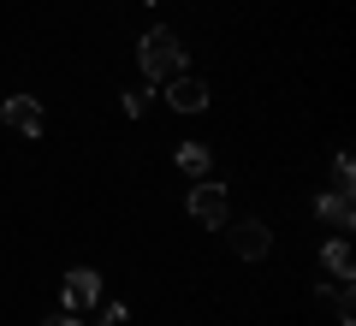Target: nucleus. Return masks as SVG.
I'll return each mask as SVG.
<instances>
[{"instance_id":"nucleus-13","label":"nucleus","mask_w":356,"mask_h":326,"mask_svg":"<svg viewBox=\"0 0 356 326\" xmlns=\"http://www.w3.org/2000/svg\"><path fill=\"white\" fill-rule=\"evenodd\" d=\"M48 326H83V320H77V314H60V320H48Z\"/></svg>"},{"instance_id":"nucleus-9","label":"nucleus","mask_w":356,"mask_h":326,"mask_svg":"<svg viewBox=\"0 0 356 326\" xmlns=\"http://www.w3.org/2000/svg\"><path fill=\"white\" fill-rule=\"evenodd\" d=\"M208 166H214L208 142H178V172H191V178H208Z\"/></svg>"},{"instance_id":"nucleus-10","label":"nucleus","mask_w":356,"mask_h":326,"mask_svg":"<svg viewBox=\"0 0 356 326\" xmlns=\"http://www.w3.org/2000/svg\"><path fill=\"white\" fill-rule=\"evenodd\" d=\"M350 178H356L350 154H339V161H332V190H350Z\"/></svg>"},{"instance_id":"nucleus-2","label":"nucleus","mask_w":356,"mask_h":326,"mask_svg":"<svg viewBox=\"0 0 356 326\" xmlns=\"http://www.w3.org/2000/svg\"><path fill=\"white\" fill-rule=\"evenodd\" d=\"M60 297H65V314L95 309V302H102V273H95V267H72L65 285H60Z\"/></svg>"},{"instance_id":"nucleus-5","label":"nucleus","mask_w":356,"mask_h":326,"mask_svg":"<svg viewBox=\"0 0 356 326\" xmlns=\"http://www.w3.org/2000/svg\"><path fill=\"white\" fill-rule=\"evenodd\" d=\"M226 243H232V255H243V261H261L273 238H267V226H261V220H238V226L226 231Z\"/></svg>"},{"instance_id":"nucleus-3","label":"nucleus","mask_w":356,"mask_h":326,"mask_svg":"<svg viewBox=\"0 0 356 326\" xmlns=\"http://www.w3.org/2000/svg\"><path fill=\"white\" fill-rule=\"evenodd\" d=\"M191 220H202V226H226V184L196 178V190H191Z\"/></svg>"},{"instance_id":"nucleus-1","label":"nucleus","mask_w":356,"mask_h":326,"mask_svg":"<svg viewBox=\"0 0 356 326\" xmlns=\"http://www.w3.org/2000/svg\"><path fill=\"white\" fill-rule=\"evenodd\" d=\"M137 60H143V77H154V83H166V77L184 72V48H178V36H172V30H161V24L143 36Z\"/></svg>"},{"instance_id":"nucleus-12","label":"nucleus","mask_w":356,"mask_h":326,"mask_svg":"<svg viewBox=\"0 0 356 326\" xmlns=\"http://www.w3.org/2000/svg\"><path fill=\"white\" fill-rule=\"evenodd\" d=\"M125 314H131L125 302H107V309H102V326H125Z\"/></svg>"},{"instance_id":"nucleus-8","label":"nucleus","mask_w":356,"mask_h":326,"mask_svg":"<svg viewBox=\"0 0 356 326\" xmlns=\"http://www.w3.org/2000/svg\"><path fill=\"white\" fill-rule=\"evenodd\" d=\"M321 261H327V273H332V285H350V243L344 238H327V250H321Z\"/></svg>"},{"instance_id":"nucleus-4","label":"nucleus","mask_w":356,"mask_h":326,"mask_svg":"<svg viewBox=\"0 0 356 326\" xmlns=\"http://www.w3.org/2000/svg\"><path fill=\"white\" fill-rule=\"evenodd\" d=\"M166 101H172V113H202L208 107V83L191 77V72H178V77H166Z\"/></svg>"},{"instance_id":"nucleus-7","label":"nucleus","mask_w":356,"mask_h":326,"mask_svg":"<svg viewBox=\"0 0 356 326\" xmlns=\"http://www.w3.org/2000/svg\"><path fill=\"white\" fill-rule=\"evenodd\" d=\"M6 125H13L18 137H42V107L30 95H13L6 101Z\"/></svg>"},{"instance_id":"nucleus-6","label":"nucleus","mask_w":356,"mask_h":326,"mask_svg":"<svg viewBox=\"0 0 356 326\" xmlns=\"http://www.w3.org/2000/svg\"><path fill=\"white\" fill-rule=\"evenodd\" d=\"M315 213L327 220L332 231H350V220H356V202H350V190H321V196H315Z\"/></svg>"},{"instance_id":"nucleus-11","label":"nucleus","mask_w":356,"mask_h":326,"mask_svg":"<svg viewBox=\"0 0 356 326\" xmlns=\"http://www.w3.org/2000/svg\"><path fill=\"white\" fill-rule=\"evenodd\" d=\"M119 101H125V113H131V119H143V107H149V89H125Z\"/></svg>"}]
</instances>
